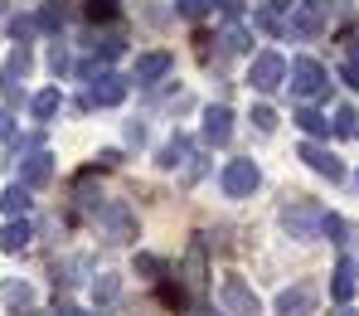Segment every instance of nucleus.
<instances>
[{"mask_svg": "<svg viewBox=\"0 0 359 316\" xmlns=\"http://www.w3.org/2000/svg\"><path fill=\"white\" fill-rule=\"evenodd\" d=\"M282 68H287V63L277 59V54H262V59L252 63V83H257V88H277V83H282Z\"/></svg>", "mask_w": 359, "mask_h": 316, "instance_id": "nucleus-2", "label": "nucleus"}, {"mask_svg": "<svg viewBox=\"0 0 359 316\" xmlns=\"http://www.w3.org/2000/svg\"><path fill=\"white\" fill-rule=\"evenodd\" d=\"M292 78H297V93H320V83H325V73H320V63H311V59H297L292 63Z\"/></svg>", "mask_w": 359, "mask_h": 316, "instance_id": "nucleus-1", "label": "nucleus"}, {"mask_svg": "<svg viewBox=\"0 0 359 316\" xmlns=\"http://www.w3.org/2000/svg\"><path fill=\"white\" fill-rule=\"evenodd\" d=\"M209 136H229V112H209Z\"/></svg>", "mask_w": 359, "mask_h": 316, "instance_id": "nucleus-6", "label": "nucleus"}, {"mask_svg": "<svg viewBox=\"0 0 359 316\" xmlns=\"http://www.w3.org/2000/svg\"><path fill=\"white\" fill-rule=\"evenodd\" d=\"M180 10H184V15H199V10H204V0H180Z\"/></svg>", "mask_w": 359, "mask_h": 316, "instance_id": "nucleus-10", "label": "nucleus"}, {"mask_svg": "<svg viewBox=\"0 0 359 316\" xmlns=\"http://www.w3.org/2000/svg\"><path fill=\"white\" fill-rule=\"evenodd\" d=\"M165 68H170V59H165V54H151V59L136 63V78H141V83H151V78H161Z\"/></svg>", "mask_w": 359, "mask_h": 316, "instance_id": "nucleus-3", "label": "nucleus"}, {"mask_svg": "<svg viewBox=\"0 0 359 316\" xmlns=\"http://www.w3.org/2000/svg\"><path fill=\"white\" fill-rule=\"evenodd\" d=\"M243 44H248V39H243V29H224V49H229V54H238Z\"/></svg>", "mask_w": 359, "mask_h": 316, "instance_id": "nucleus-7", "label": "nucleus"}, {"mask_svg": "<svg viewBox=\"0 0 359 316\" xmlns=\"http://www.w3.org/2000/svg\"><path fill=\"white\" fill-rule=\"evenodd\" d=\"M88 15H93V20H97V15L107 20V15H112V0H93V5H88Z\"/></svg>", "mask_w": 359, "mask_h": 316, "instance_id": "nucleus-9", "label": "nucleus"}, {"mask_svg": "<svg viewBox=\"0 0 359 316\" xmlns=\"http://www.w3.org/2000/svg\"><path fill=\"white\" fill-rule=\"evenodd\" d=\"M102 88H93V98H102V103H117L121 98V78H97Z\"/></svg>", "mask_w": 359, "mask_h": 316, "instance_id": "nucleus-5", "label": "nucleus"}, {"mask_svg": "<svg viewBox=\"0 0 359 316\" xmlns=\"http://www.w3.org/2000/svg\"><path fill=\"white\" fill-rule=\"evenodd\" d=\"M34 107H39V117H49V112H54V107H59V93H44V98H39V103H34Z\"/></svg>", "mask_w": 359, "mask_h": 316, "instance_id": "nucleus-8", "label": "nucleus"}, {"mask_svg": "<svg viewBox=\"0 0 359 316\" xmlns=\"http://www.w3.org/2000/svg\"><path fill=\"white\" fill-rule=\"evenodd\" d=\"M252 180H257V171H252V166H233V171H229V190H248Z\"/></svg>", "mask_w": 359, "mask_h": 316, "instance_id": "nucleus-4", "label": "nucleus"}]
</instances>
